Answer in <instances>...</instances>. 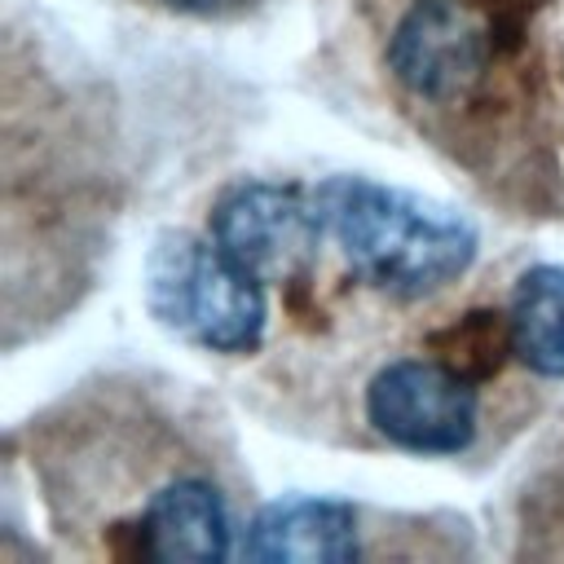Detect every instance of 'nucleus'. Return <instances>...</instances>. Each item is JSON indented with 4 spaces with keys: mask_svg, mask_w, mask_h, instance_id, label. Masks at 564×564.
<instances>
[{
    "mask_svg": "<svg viewBox=\"0 0 564 564\" xmlns=\"http://www.w3.org/2000/svg\"><path fill=\"white\" fill-rule=\"evenodd\" d=\"M322 234L375 291L423 300L458 282L476 260V225L436 198L370 176H326L313 189Z\"/></svg>",
    "mask_w": 564,
    "mask_h": 564,
    "instance_id": "f257e3e1",
    "label": "nucleus"
},
{
    "mask_svg": "<svg viewBox=\"0 0 564 564\" xmlns=\"http://www.w3.org/2000/svg\"><path fill=\"white\" fill-rule=\"evenodd\" d=\"M145 308L203 352H251L264 339V282L198 234H159L145 256Z\"/></svg>",
    "mask_w": 564,
    "mask_h": 564,
    "instance_id": "f03ea898",
    "label": "nucleus"
},
{
    "mask_svg": "<svg viewBox=\"0 0 564 564\" xmlns=\"http://www.w3.org/2000/svg\"><path fill=\"white\" fill-rule=\"evenodd\" d=\"M370 427L405 454H463L476 441V383L441 357H397L366 388Z\"/></svg>",
    "mask_w": 564,
    "mask_h": 564,
    "instance_id": "7ed1b4c3",
    "label": "nucleus"
},
{
    "mask_svg": "<svg viewBox=\"0 0 564 564\" xmlns=\"http://www.w3.org/2000/svg\"><path fill=\"white\" fill-rule=\"evenodd\" d=\"M322 238L317 203L300 185L242 181L212 207V242L260 282L300 278L313 264Z\"/></svg>",
    "mask_w": 564,
    "mask_h": 564,
    "instance_id": "20e7f679",
    "label": "nucleus"
},
{
    "mask_svg": "<svg viewBox=\"0 0 564 564\" xmlns=\"http://www.w3.org/2000/svg\"><path fill=\"white\" fill-rule=\"evenodd\" d=\"M392 75L427 101L463 97L485 70V35L458 0H414L388 40Z\"/></svg>",
    "mask_w": 564,
    "mask_h": 564,
    "instance_id": "39448f33",
    "label": "nucleus"
},
{
    "mask_svg": "<svg viewBox=\"0 0 564 564\" xmlns=\"http://www.w3.org/2000/svg\"><path fill=\"white\" fill-rule=\"evenodd\" d=\"M141 551L154 560H225L229 555V507L203 476H176L150 494L141 511Z\"/></svg>",
    "mask_w": 564,
    "mask_h": 564,
    "instance_id": "423d86ee",
    "label": "nucleus"
},
{
    "mask_svg": "<svg viewBox=\"0 0 564 564\" xmlns=\"http://www.w3.org/2000/svg\"><path fill=\"white\" fill-rule=\"evenodd\" d=\"M242 551L251 560H308L339 564L357 546V511L339 498H278L247 524Z\"/></svg>",
    "mask_w": 564,
    "mask_h": 564,
    "instance_id": "0eeeda50",
    "label": "nucleus"
},
{
    "mask_svg": "<svg viewBox=\"0 0 564 564\" xmlns=\"http://www.w3.org/2000/svg\"><path fill=\"white\" fill-rule=\"evenodd\" d=\"M507 326L516 361L542 379H564V264H533L516 278Z\"/></svg>",
    "mask_w": 564,
    "mask_h": 564,
    "instance_id": "6e6552de",
    "label": "nucleus"
},
{
    "mask_svg": "<svg viewBox=\"0 0 564 564\" xmlns=\"http://www.w3.org/2000/svg\"><path fill=\"white\" fill-rule=\"evenodd\" d=\"M441 361H449L458 375H467L471 383L494 375L502 366V357H516L511 352V326H507V313H489V308H476L467 317H458L441 339Z\"/></svg>",
    "mask_w": 564,
    "mask_h": 564,
    "instance_id": "1a4fd4ad",
    "label": "nucleus"
},
{
    "mask_svg": "<svg viewBox=\"0 0 564 564\" xmlns=\"http://www.w3.org/2000/svg\"><path fill=\"white\" fill-rule=\"evenodd\" d=\"M163 4H172V9H181V13H229V9H238L242 0H163Z\"/></svg>",
    "mask_w": 564,
    "mask_h": 564,
    "instance_id": "9d476101",
    "label": "nucleus"
}]
</instances>
